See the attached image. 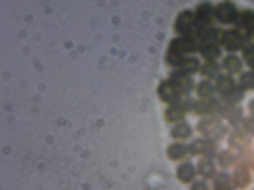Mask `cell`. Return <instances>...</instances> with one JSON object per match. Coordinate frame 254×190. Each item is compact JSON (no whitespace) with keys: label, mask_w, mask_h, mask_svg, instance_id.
Returning a JSON list of instances; mask_svg holds the SVG:
<instances>
[{"label":"cell","mask_w":254,"mask_h":190,"mask_svg":"<svg viewBox=\"0 0 254 190\" xmlns=\"http://www.w3.org/2000/svg\"><path fill=\"white\" fill-rule=\"evenodd\" d=\"M195 93H197V99H214V97H218V95H216V87H214V83H210V81L197 83Z\"/></svg>","instance_id":"ffe728a7"},{"label":"cell","mask_w":254,"mask_h":190,"mask_svg":"<svg viewBox=\"0 0 254 190\" xmlns=\"http://www.w3.org/2000/svg\"><path fill=\"white\" fill-rule=\"evenodd\" d=\"M168 156L172 161H182V158L189 156V150L187 144H180V142H174L172 146H168Z\"/></svg>","instance_id":"603a6c76"},{"label":"cell","mask_w":254,"mask_h":190,"mask_svg":"<svg viewBox=\"0 0 254 190\" xmlns=\"http://www.w3.org/2000/svg\"><path fill=\"white\" fill-rule=\"evenodd\" d=\"M214 87H216V95H218V97L225 99L227 95H231V91L237 89V81H235V76L222 72L216 81H214Z\"/></svg>","instance_id":"9c48e42d"},{"label":"cell","mask_w":254,"mask_h":190,"mask_svg":"<svg viewBox=\"0 0 254 190\" xmlns=\"http://www.w3.org/2000/svg\"><path fill=\"white\" fill-rule=\"evenodd\" d=\"M168 81L174 85V89H176V91L182 95V97H189V95L195 91V87H197V83L193 81V76L180 72V70H172Z\"/></svg>","instance_id":"277c9868"},{"label":"cell","mask_w":254,"mask_h":190,"mask_svg":"<svg viewBox=\"0 0 254 190\" xmlns=\"http://www.w3.org/2000/svg\"><path fill=\"white\" fill-rule=\"evenodd\" d=\"M165 121L168 123H172V125H176V123H182L185 121V116H187V112H185V108L180 106V101L178 104H174V106H168L165 108Z\"/></svg>","instance_id":"44dd1931"},{"label":"cell","mask_w":254,"mask_h":190,"mask_svg":"<svg viewBox=\"0 0 254 190\" xmlns=\"http://www.w3.org/2000/svg\"><path fill=\"white\" fill-rule=\"evenodd\" d=\"M237 85L242 87L244 91H254V72L248 70V72H242L237 76Z\"/></svg>","instance_id":"d4e9b609"},{"label":"cell","mask_w":254,"mask_h":190,"mask_svg":"<svg viewBox=\"0 0 254 190\" xmlns=\"http://www.w3.org/2000/svg\"><path fill=\"white\" fill-rule=\"evenodd\" d=\"M190 136H193V127H190L189 123H176V125H172V138L180 142V144H185L187 140H190Z\"/></svg>","instance_id":"2e32d148"},{"label":"cell","mask_w":254,"mask_h":190,"mask_svg":"<svg viewBox=\"0 0 254 190\" xmlns=\"http://www.w3.org/2000/svg\"><path fill=\"white\" fill-rule=\"evenodd\" d=\"M216 165H220V169H231V167H237V154L233 152V150H222V152L216 154Z\"/></svg>","instance_id":"ac0fdd59"},{"label":"cell","mask_w":254,"mask_h":190,"mask_svg":"<svg viewBox=\"0 0 254 190\" xmlns=\"http://www.w3.org/2000/svg\"><path fill=\"white\" fill-rule=\"evenodd\" d=\"M214 184H231V176L225 173V171H220V173L214 176Z\"/></svg>","instance_id":"83f0119b"},{"label":"cell","mask_w":254,"mask_h":190,"mask_svg":"<svg viewBox=\"0 0 254 190\" xmlns=\"http://www.w3.org/2000/svg\"><path fill=\"white\" fill-rule=\"evenodd\" d=\"M248 108H250V112H252V116H254V99H252L250 104H248Z\"/></svg>","instance_id":"1f68e13d"},{"label":"cell","mask_w":254,"mask_h":190,"mask_svg":"<svg viewBox=\"0 0 254 190\" xmlns=\"http://www.w3.org/2000/svg\"><path fill=\"white\" fill-rule=\"evenodd\" d=\"M242 127H244L246 131H248V136H254V118H244Z\"/></svg>","instance_id":"f546056e"},{"label":"cell","mask_w":254,"mask_h":190,"mask_svg":"<svg viewBox=\"0 0 254 190\" xmlns=\"http://www.w3.org/2000/svg\"><path fill=\"white\" fill-rule=\"evenodd\" d=\"M157 93H159V99H161L163 104H168V106L178 104V101L182 99V95H180L176 89H174V85L168 81V78L159 83V89H157Z\"/></svg>","instance_id":"ba28073f"},{"label":"cell","mask_w":254,"mask_h":190,"mask_svg":"<svg viewBox=\"0 0 254 190\" xmlns=\"http://www.w3.org/2000/svg\"><path fill=\"white\" fill-rule=\"evenodd\" d=\"M237 15H240V11H237V4H233V2L214 4V21H216V26H220V28L235 26Z\"/></svg>","instance_id":"3957f363"},{"label":"cell","mask_w":254,"mask_h":190,"mask_svg":"<svg viewBox=\"0 0 254 190\" xmlns=\"http://www.w3.org/2000/svg\"><path fill=\"white\" fill-rule=\"evenodd\" d=\"M252 34H246V32L237 30V28H227L222 30L220 34V47L222 51H227L229 55H237L240 51H244L248 45H252Z\"/></svg>","instance_id":"6da1fadb"},{"label":"cell","mask_w":254,"mask_h":190,"mask_svg":"<svg viewBox=\"0 0 254 190\" xmlns=\"http://www.w3.org/2000/svg\"><path fill=\"white\" fill-rule=\"evenodd\" d=\"M190 190H212V188L208 186V182L199 178V180H195L193 184H190Z\"/></svg>","instance_id":"f1b7e54d"},{"label":"cell","mask_w":254,"mask_h":190,"mask_svg":"<svg viewBox=\"0 0 254 190\" xmlns=\"http://www.w3.org/2000/svg\"><path fill=\"white\" fill-rule=\"evenodd\" d=\"M244 53V63H246V66H248L250 70H252V72H254V43L252 45H248V47H246V49L242 51Z\"/></svg>","instance_id":"4316f807"},{"label":"cell","mask_w":254,"mask_h":190,"mask_svg":"<svg viewBox=\"0 0 254 190\" xmlns=\"http://www.w3.org/2000/svg\"><path fill=\"white\" fill-rule=\"evenodd\" d=\"M216 173H218L216 161H214V158H208V156H199V163H197V176L208 182V180H214Z\"/></svg>","instance_id":"7c38bea8"},{"label":"cell","mask_w":254,"mask_h":190,"mask_svg":"<svg viewBox=\"0 0 254 190\" xmlns=\"http://www.w3.org/2000/svg\"><path fill=\"white\" fill-rule=\"evenodd\" d=\"M244 95H246V91L242 89L240 85H237V89L231 91V95H227V97L222 99V101H225V104H229V106H240V101L244 99Z\"/></svg>","instance_id":"484cf974"},{"label":"cell","mask_w":254,"mask_h":190,"mask_svg":"<svg viewBox=\"0 0 254 190\" xmlns=\"http://www.w3.org/2000/svg\"><path fill=\"white\" fill-rule=\"evenodd\" d=\"M220 70H222L220 61H203V63H201L199 74L203 76V81H210V83H214V81H216V78L222 74Z\"/></svg>","instance_id":"9a60e30c"},{"label":"cell","mask_w":254,"mask_h":190,"mask_svg":"<svg viewBox=\"0 0 254 190\" xmlns=\"http://www.w3.org/2000/svg\"><path fill=\"white\" fill-rule=\"evenodd\" d=\"M231 184H233V188H248L250 184H252V173H250V169L246 167V165H237V167L233 169V173H231Z\"/></svg>","instance_id":"30bf717a"},{"label":"cell","mask_w":254,"mask_h":190,"mask_svg":"<svg viewBox=\"0 0 254 190\" xmlns=\"http://www.w3.org/2000/svg\"><path fill=\"white\" fill-rule=\"evenodd\" d=\"M216 154H218V142H216V140L201 138V156L216 158Z\"/></svg>","instance_id":"cb8c5ba5"},{"label":"cell","mask_w":254,"mask_h":190,"mask_svg":"<svg viewBox=\"0 0 254 190\" xmlns=\"http://www.w3.org/2000/svg\"><path fill=\"white\" fill-rule=\"evenodd\" d=\"M195 28H197V21H195V13L193 11H180L176 23H174V30H176L178 36H193L195 34Z\"/></svg>","instance_id":"5b68a950"},{"label":"cell","mask_w":254,"mask_h":190,"mask_svg":"<svg viewBox=\"0 0 254 190\" xmlns=\"http://www.w3.org/2000/svg\"><path fill=\"white\" fill-rule=\"evenodd\" d=\"M222 121L225 123H231V125H240L244 121V114H242V108L240 106H229L225 104V110H222Z\"/></svg>","instance_id":"d6986e66"},{"label":"cell","mask_w":254,"mask_h":190,"mask_svg":"<svg viewBox=\"0 0 254 190\" xmlns=\"http://www.w3.org/2000/svg\"><path fill=\"white\" fill-rule=\"evenodd\" d=\"M220 55H222L220 43L210 45V47H201L199 49V57H203V61H220Z\"/></svg>","instance_id":"7402d4cb"},{"label":"cell","mask_w":254,"mask_h":190,"mask_svg":"<svg viewBox=\"0 0 254 190\" xmlns=\"http://www.w3.org/2000/svg\"><path fill=\"white\" fill-rule=\"evenodd\" d=\"M220 34H222V30H220L218 26H210V28H195L193 38L197 41V45H199V49H201V47H210V45L220 43Z\"/></svg>","instance_id":"8992f818"},{"label":"cell","mask_w":254,"mask_h":190,"mask_svg":"<svg viewBox=\"0 0 254 190\" xmlns=\"http://www.w3.org/2000/svg\"><path fill=\"white\" fill-rule=\"evenodd\" d=\"M195 13V21H197V28H210V26H216L214 21V4L212 2H199L193 9Z\"/></svg>","instance_id":"52a82bcc"},{"label":"cell","mask_w":254,"mask_h":190,"mask_svg":"<svg viewBox=\"0 0 254 190\" xmlns=\"http://www.w3.org/2000/svg\"><path fill=\"white\" fill-rule=\"evenodd\" d=\"M176 176H178V182H182V184H193L197 180V165L189 163V161L182 163L176 171Z\"/></svg>","instance_id":"5bb4252c"},{"label":"cell","mask_w":254,"mask_h":190,"mask_svg":"<svg viewBox=\"0 0 254 190\" xmlns=\"http://www.w3.org/2000/svg\"><path fill=\"white\" fill-rule=\"evenodd\" d=\"M220 66H222V72L231 74V76H240L244 72V59L240 55H225L220 61Z\"/></svg>","instance_id":"8fae6325"},{"label":"cell","mask_w":254,"mask_h":190,"mask_svg":"<svg viewBox=\"0 0 254 190\" xmlns=\"http://www.w3.org/2000/svg\"><path fill=\"white\" fill-rule=\"evenodd\" d=\"M212 190H233V184H214Z\"/></svg>","instance_id":"4dcf8cb0"},{"label":"cell","mask_w":254,"mask_h":190,"mask_svg":"<svg viewBox=\"0 0 254 190\" xmlns=\"http://www.w3.org/2000/svg\"><path fill=\"white\" fill-rule=\"evenodd\" d=\"M235 28L246 32V34L254 36V11L252 9H242L240 15H237V19H235Z\"/></svg>","instance_id":"4fadbf2b"},{"label":"cell","mask_w":254,"mask_h":190,"mask_svg":"<svg viewBox=\"0 0 254 190\" xmlns=\"http://www.w3.org/2000/svg\"><path fill=\"white\" fill-rule=\"evenodd\" d=\"M201 63H203V61H201L199 55H187L185 61H182V66H180V72L193 76V74H197V72L201 70Z\"/></svg>","instance_id":"e0dca14e"},{"label":"cell","mask_w":254,"mask_h":190,"mask_svg":"<svg viewBox=\"0 0 254 190\" xmlns=\"http://www.w3.org/2000/svg\"><path fill=\"white\" fill-rule=\"evenodd\" d=\"M197 131L201 133V138L208 140H220L227 136V123L220 116H203L197 123Z\"/></svg>","instance_id":"7a4b0ae2"}]
</instances>
